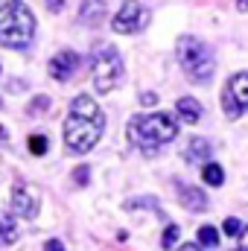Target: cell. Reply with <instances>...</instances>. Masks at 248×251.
<instances>
[{
    "instance_id": "obj_1",
    "label": "cell",
    "mask_w": 248,
    "mask_h": 251,
    "mask_svg": "<svg viewBox=\"0 0 248 251\" xmlns=\"http://www.w3.org/2000/svg\"><path fill=\"white\" fill-rule=\"evenodd\" d=\"M102 131H105V114H102V108L91 97L79 94L73 100V105H70L67 120H64V143H67V149L76 152V155L91 152L99 143Z\"/></svg>"
},
{
    "instance_id": "obj_2",
    "label": "cell",
    "mask_w": 248,
    "mask_h": 251,
    "mask_svg": "<svg viewBox=\"0 0 248 251\" xmlns=\"http://www.w3.org/2000/svg\"><path fill=\"white\" fill-rule=\"evenodd\" d=\"M128 140L143 152V155H155L164 143L175 140L178 134V123L170 114H137L125 126Z\"/></svg>"
},
{
    "instance_id": "obj_3",
    "label": "cell",
    "mask_w": 248,
    "mask_h": 251,
    "mask_svg": "<svg viewBox=\"0 0 248 251\" xmlns=\"http://www.w3.org/2000/svg\"><path fill=\"white\" fill-rule=\"evenodd\" d=\"M35 35V18L21 0H0V44L26 50Z\"/></svg>"
},
{
    "instance_id": "obj_4",
    "label": "cell",
    "mask_w": 248,
    "mask_h": 251,
    "mask_svg": "<svg viewBox=\"0 0 248 251\" xmlns=\"http://www.w3.org/2000/svg\"><path fill=\"white\" fill-rule=\"evenodd\" d=\"M175 56H178L181 70H184L193 82H201L204 85V82L213 79L216 62H213V50L204 41H198L193 35H181L178 44H175Z\"/></svg>"
},
{
    "instance_id": "obj_5",
    "label": "cell",
    "mask_w": 248,
    "mask_h": 251,
    "mask_svg": "<svg viewBox=\"0 0 248 251\" xmlns=\"http://www.w3.org/2000/svg\"><path fill=\"white\" fill-rule=\"evenodd\" d=\"M120 82H123V59L111 44H105L94 53V88L99 94H111Z\"/></svg>"
},
{
    "instance_id": "obj_6",
    "label": "cell",
    "mask_w": 248,
    "mask_h": 251,
    "mask_svg": "<svg viewBox=\"0 0 248 251\" xmlns=\"http://www.w3.org/2000/svg\"><path fill=\"white\" fill-rule=\"evenodd\" d=\"M222 108L231 120H237L248 108V73H234L222 91Z\"/></svg>"
},
{
    "instance_id": "obj_7",
    "label": "cell",
    "mask_w": 248,
    "mask_h": 251,
    "mask_svg": "<svg viewBox=\"0 0 248 251\" xmlns=\"http://www.w3.org/2000/svg\"><path fill=\"white\" fill-rule=\"evenodd\" d=\"M149 24V9L140 3V0H125L120 6V12L114 15V32L128 35V32H140L143 26Z\"/></svg>"
},
{
    "instance_id": "obj_8",
    "label": "cell",
    "mask_w": 248,
    "mask_h": 251,
    "mask_svg": "<svg viewBox=\"0 0 248 251\" xmlns=\"http://www.w3.org/2000/svg\"><path fill=\"white\" fill-rule=\"evenodd\" d=\"M9 201H12V210H15L18 216H24V219H35V213H38V204H41V199H38V190L29 187V184H18V187L12 190Z\"/></svg>"
},
{
    "instance_id": "obj_9",
    "label": "cell",
    "mask_w": 248,
    "mask_h": 251,
    "mask_svg": "<svg viewBox=\"0 0 248 251\" xmlns=\"http://www.w3.org/2000/svg\"><path fill=\"white\" fill-rule=\"evenodd\" d=\"M79 64H82V59H79L76 50H59V53L50 59V76L59 79V82H67V79L79 70Z\"/></svg>"
},
{
    "instance_id": "obj_10",
    "label": "cell",
    "mask_w": 248,
    "mask_h": 251,
    "mask_svg": "<svg viewBox=\"0 0 248 251\" xmlns=\"http://www.w3.org/2000/svg\"><path fill=\"white\" fill-rule=\"evenodd\" d=\"M178 199H181V204H184L187 210H193V213H198V210L207 207V196L198 187H193V184H178Z\"/></svg>"
},
{
    "instance_id": "obj_11",
    "label": "cell",
    "mask_w": 248,
    "mask_h": 251,
    "mask_svg": "<svg viewBox=\"0 0 248 251\" xmlns=\"http://www.w3.org/2000/svg\"><path fill=\"white\" fill-rule=\"evenodd\" d=\"M105 18V3L102 0H82L79 6V21L82 24H99Z\"/></svg>"
},
{
    "instance_id": "obj_12",
    "label": "cell",
    "mask_w": 248,
    "mask_h": 251,
    "mask_svg": "<svg viewBox=\"0 0 248 251\" xmlns=\"http://www.w3.org/2000/svg\"><path fill=\"white\" fill-rule=\"evenodd\" d=\"M207 158H210V143L193 137V140L187 143V149H184V161L187 164H204Z\"/></svg>"
},
{
    "instance_id": "obj_13",
    "label": "cell",
    "mask_w": 248,
    "mask_h": 251,
    "mask_svg": "<svg viewBox=\"0 0 248 251\" xmlns=\"http://www.w3.org/2000/svg\"><path fill=\"white\" fill-rule=\"evenodd\" d=\"M175 111H178V117H181L184 123H198V117H201V105H198L193 97H181V100L175 102Z\"/></svg>"
},
{
    "instance_id": "obj_14",
    "label": "cell",
    "mask_w": 248,
    "mask_h": 251,
    "mask_svg": "<svg viewBox=\"0 0 248 251\" xmlns=\"http://www.w3.org/2000/svg\"><path fill=\"white\" fill-rule=\"evenodd\" d=\"M18 240V222L12 213H0V246H12Z\"/></svg>"
},
{
    "instance_id": "obj_15",
    "label": "cell",
    "mask_w": 248,
    "mask_h": 251,
    "mask_svg": "<svg viewBox=\"0 0 248 251\" xmlns=\"http://www.w3.org/2000/svg\"><path fill=\"white\" fill-rule=\"evenodd\" d=\"M201 178H204V184H210V187H222V184H225V170H222L219 164H204V167H201Z\"/></svg>"
},
{
    "instance_id": "obj_16",
    "label": "cell",
    "mask_w": 248,
    "mask_h": 251,
    "mask_svg": "<svg viewBox=\"0 0 248 251\" xmlns=\"http://www.w3.org/2000/svg\"><path fill=\"white\" fill-rule=\"evenodd\" d=\"M198 246H204V249H213V246H219V231L216 228H210V225H204V228H198Z\"/></svg>"
},
{
    "instance_id": "obj_17",
    "label": "cell",
    "mask_w": 248,
    "mask_h": 251,
    "mask_svg": "<svg viewBox=\"0 0 248 251\" xmlns=\"http://www.w3.org/2000/svg\"><path fill=\"white\" fill-rule=\"evenodd\" d=\"M47 149H50V140L44 134H32L29 137V152L32 155H47Z\"/></svg>"
},
{
    "instance_id": "obj_18",
    "label": "cell",
    "mask_w": 248,
    "mask_h": 251,
    "mask_svg": "<svg viewBox=\"0 0 248 251\" xmlns=\"http://www.w3.org/2000/svg\"><path fill=\"white\" fill-rule=\"evenodd\" d=\"M178 234H181V231H178V225H170V228L164 231V240H161V246H164V249H173V246L178 243Z\"/></svg>"
},
{
    "instance_id": "obj_19",
    "label": "cell",
    "mask_w": 248,
    "mask_h": 251,
    "mask_svg": "<svg viewBox=\"0 0 248 251\" xmlns=\"http://www.w3.org/2000/svg\"><path fill=\"white\" fill-rule=\"evenodd\" d=\"M47 108H50V100H47V97H35V100H32L29 105H26V111H29V114H38V111H47Z\"/></svg>"
},
{
    "instance_id": "obj_20",
    "label": "cell",
    "mask_w": 248,
    "mask_h": 251,
    "mask_svg": "<svg viewBox=\"0 0 248 251\" xmlns=\"http://www.w3.org/2000/svg\"><path fill=\"white\" fill-rule=\"evenodd\" d=\"M88 178H91V170H88V167H79V170L73 173V181H76V184H82V187L88 184Z\"/></svg>"
},
{
    "instance_id": "obj_21",
    "label": "cell",
    "mask_w": 248,
    "mask_h": 251,
    "mask_svg": "<svg viewBox=\"0 0 248 251\" xmlns=\"http://www.w3.org/2000/svg\"><path fill=\"white\" fill-rule=\"evenodd\" d=\"M240 231H243V225H240L234 216H231V219H225V234H228V237H234V234H240Z\"/></svg>"
},
{
    "instance_id": "obj_22",
    "label": "cell",
    "mask_w": 248,
    "mask_h": 251,
    "mask_svg": "<svg viewBox=\"0 0 248 251\" xmlns=\"http://www.w3.org/2000/svg\"><path fill=\"white\" fill-rule=\"evenodd\" d=\"M140 102H143L146 108H155V105H158V94H152V91H146V94H140Z\"/></svg>"
},
{
    "instance_id": "obj_23",
    "label": "cell",
    "mask_w": 248,
    "mask_h": 251,
    "mask_svg": "<svg viewBox=\"0 0 248 251\" xmlns=\"http://www.w3.org/2000/svg\"><path fill=\"white\" fill-rule=\"evenodd\" d=\"M44 3H47V9H50V12H62V9H64V0H44Z\"/></svg>"
},
{
    "instance_id": "obj_24",
    "label": "cell",
    "mask_w": 248,
    "mask_h": 251,
    "mask_svg": "<svg viewBox=\"0 0 248 251\" xmlns=\"http://www.w3.org/2000/svg\"><path fill=\"white\" fill-rule=\"evenodd\" d=\"M240 251H248V228L240 231Z\"/></svg>"
},
{
    "instance_id": "obj_25",
    "label": "cell",
    "mask_w": 248,
    "mask_h": 251,
    "mask_svg": "<svg viewBox=\"0 0 248 251\" xmlns=\"http://www.w3.org/2000/svg\"><path fill=\"white\" fill-rule=\"evenodd\" d=\"M44 251H64V246L59 243V240H50V243L44 246Z\"/></svg>"
},
{
    "instance_id": "obj_26",
    "label": "cell",
    "mask_w": 248,
    "mask_h": 251,
    "mask_svg": "<svg viewBox=\"0 0 248 251\" xmlns=\"http://www.w3.org/2000/svg\"><path fill=\"white\" fill-rule=\"evenodd\" d=\"M237 9L240 12H248V0H237Z\"/></svg>"
},
{
    "instance_id": "obj_27",
    "label": "cell",
    "mask_w": 248,
    "mask_h": 251,
    "mask_svg": "<svg viewBox=\"0 0 248 251\" xmlns=\"http://www.w3.org/2000/svg\"><path fill=\"white\" fill-rule=\"evenodd\" d=\"M178 251H198V246H181Z\"/></svg>"
},
{
    "instance_id": "obj_28",
    "label": "cell",
    "mask_w": 248,
    "mask_h": 251,
    "mask_svg": "<svg viewBox=\"0 0 248 251\" xmlns=\"http://www.w3.org/2000/svg\"><path fill=\"white\" fill-rule=\"evenodd\" d=\"M0 140H6V128L3 126H0Z\"/></svg>"
}]
</instances>
